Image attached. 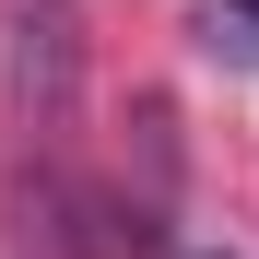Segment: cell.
Returning a JSON list of instances; mask_svg holds the SVG:
<instances>
[{
  "instance_id": "7a4b0ae2",
  "label": "cell",
  "mask_w": 259,
  "mask_h": 259,
  "mask_svg": "<svg viewBox=\"0 0 259 259\" xmlns=\"http://www.w3.org/2000/svg\"><path fill=\"white\" fill-rule=\"evenodd\" d=\"M200 35L236 48V59H259V0H200Z\"/></svg>"
},
{
  "instance_id": "6da1fadb",
  "label": "cell",
  "mask_w": 259,
  "mask_h": 259,
  "mask_svg": "<svg viewBox=\"0 0 259 259\" xmlns=\"http://www.w3.org/2000/svg\"><path fill=\"white\" fill-rule=\"evenodd\" d=\"M0 106L35 153L71 142V118H82V12L71 0H0Z\"/></svg>"
}]
</instances>
